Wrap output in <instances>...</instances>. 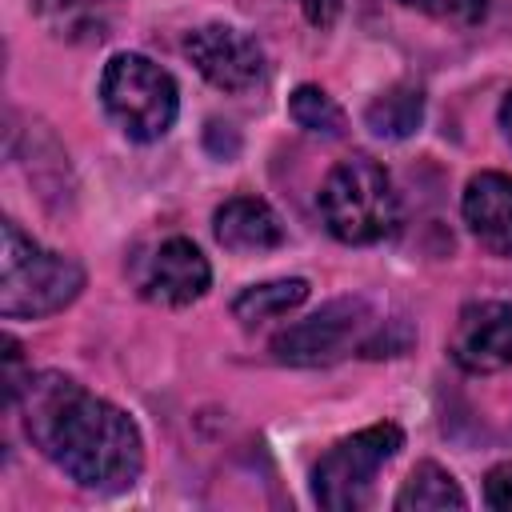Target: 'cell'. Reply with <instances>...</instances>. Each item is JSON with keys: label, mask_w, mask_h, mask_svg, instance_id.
<instances>
[{"label": "cell", "mask_w": 512, "mask_h": 512, "mask_svg": "<svg viewBox=\"0 0 512 512\" xmlns=\"http://www.w3.org/2000/svg\"><path fill=\"white\" fill-rule=\"evenodd\" d=\"M28 440L80 488L120 492L140 480L144 440L136 420L64 372H28L20 396ZM12 404V408H16Z\"/></svg>", "instance_id": "cell-1"}, {"label": "cell", "mask_w": 512, "mask_h": 512, "mask_svg": "<svg viewBox=\"0 0 512 512\" xmlns=\"http://www.w3.org/2000/svg\"><path fill=\"white\" fill-rule=\"evenodd\" d=\"M84 288V268L36 244L16 220L0 228V316L4 320H40L72 304Z\"/></svg>", "instance_id": "cell-2"}, {"label": "cell", "mask_w": 512, "mask_h": 512, "mask_svg": "<svg viewBox=\"0 0 512 512\" xmlns=\"http://www.w3.org/2000/svg\"><path fill=\"white\" fill-rule=\"evenodd\" d=\"M320 216L324 228L344 244H376L396 232L400 200L388 172L372 156L340 160L320 184Z\"/></svg>", "instance_id": "cell-3"}, {"label": "cell", "mask_w": 512, "mask_h": 512, "mask_svg": "<svg viewBox=\"0 0 512 512\" xmlns=\"http://www.w3.org/2000/svg\"><path fill=\"white\" fill-rule=\"evenodd\" d=\"M100 104L108 120L136 144L160 140L180 112L176 80L140 52H116L100 72Z\"/></svg>", "instance_id": "cell-4"}, {"label": "cell", "mask_w": 512, "mask_h": 512, "mask_svg": "<svg viewBox=\"0 0 512 512\" xmlns=\"http://www.w3.org/2000/svg\"><path fill=\"white\" fill-rule=\"evenodd\" d=\"M400 448H404V432L396 424H388V420L372 424V428H360L356 436H344L312 468V496H316V504L332 508V512L364 508L368 496H372L376 472Z\"/></svg>", "instance_id": "cell-5"}, {"label": "cell", "mask_w": 512, "mask_h": 512, "mask_svg": "<svg viewBox=\"0 0 512 512\" xmlns=\"http://www.w3.org/2000/svg\"><path fill=\"white\" fill-rule=\"evenodd\" d=\"M376 328V316L368 312L364 300H332L320 312L288 324L284 332L272 336V356L280 364H296V368H320V364H336L348 352H364L368 336Z\"/></svg>", "instance_id": "cell-6"}, {"label": "cell", "mask_w": 512, "mask_h": 512, "mask_svg": "<svg viewBox=\"0 0 512 512\" xmlns=\"http://www.w3.org/2000/svg\"><path fill=\"white\" fill-rule=\"evenodd\" d=\"M184 56L220 92H252L268 72L260 40L224 20L192 28L184 36Z\"/></svg>", "instance_id": "cell-7"}, {"label": "cell", "mask_w": 512, "mask_h": 512, "mask_svg": "<svg viewBox=\"0 0 512 512\" xmlns=\"http://www.w3.org/2000/svg\"><path fill=\"white\" fill-rule=\"evenodd\" d=\"M212 284V268L204 252L188 236H168L160 240L136 268V288L144 300L164 304V308H184L200 300Z\"/></svg>", "instance_id": "cell-8"}, {"label": "cell", "mask_w": 512, "mask_h": 512, "mask_svg": "<svg viewBox=\"0 0 512 512\" xmlns=\"http://www.w3.org/2000/svg\"><path fill=\"white\" fill-rule=\"evenodd\" d=\"M448 356L472 372V376H488L512 364V304L504 300H472L460 308L452 340H448Z\"/></svg>", "instance_id": "cell-9"}, {"label": "cell", "mask_w": 512, "mask_h": 512, "mask_svg": "<svg viewBox=\"0 0 512 512\" xmlns=\"http://www.w3.org/2000/svg\"><path fill=\"white\" fill-rule=\"evenodd\" d=\"M468 232L496 256H512V176L476 172L460 200Z\"/></svg>", "instance_id": "cell-10"}, {"label": "cell", "mask_w": 512, "mask_h": 512, "mask_svg": "<svg viewBox=\"0 0 512 512\" xmlns=\"http://www.w3.org/2000/svg\"><path fill=\"white\" fill-rule=\"evenodd\" d=\"M212 232L228 252H268L284 244V224L272 212V204L256 196H232L216 208Z\"/></svg>", "instance_id": "cell-11"}, {"label": "cell", "mask_w": 512, "mask_h": 512, "mask_svg": "<svg viewBox=\"0 0 512 512\" xmlns=\"http://www.w3.org/2000/svg\"><path fill=\"white\" fill-rule=\"evenodd\" d=\"M424 120V92L408 80L384 88L368 108H364V124L372 136H384V140H404L420 128Z\"/></svg>", "instance_id": "cell-12"}, {"label": "cell", "mask_w": 512, "mask_h": 512, "mask_svg": "<svg viewBox=\"0 0 512 512\" xmlns=\"http://www.w3.org/2000/svg\"><path fill=\"white\" fill-rule=\"evenodd\" d=\"M392 504H396V512H436V508H468V496L460 492L452 472L424 460L408 472V480H404V488L396 492Z\"/></svg>", "instance_id": "cell-13"}, {"label": "cell", "mask_w": 512, "mask_h": 512, "mask_svg": "<svg viewBox=\"0 0 512 512\" xmlns=\"http://www.w3.org/2000/svg\"><path fill=\"white\" fill-rule=\"evenodd\" d=\"M308 300V280L288 276V280H268V284H252L232 300V316L240 324H264L276 316H288L292 308H300Z\"/></svg>", "instance_id": "cell-14"}, {"label": "cell", "mask_w": 512, "mask_h": 512, "mask_svg": "<svg viewBox=\"0 0 512 512\" xmlns=\"http://www.w3.org/2000/svg\"><path fill=\"white\" fill-rule=\"evenodd\" d=\"M288 116L304 132H316V136H328V140L344 136V112H340V104L324 88H316V84H300L288 96Z\"/></svg>", "instance_id": "cell-15"}, {"label": "cell", "mask_w": 512, "mask_h": 512, "mask_svg": "<svg viewBox=\"0 0 512 512\" xmlns=\"http://www.w3.org/2000/svg\"><path fill=\"white\" fill-rule=\"evenodd\" d=\"M400 4L420 8L432 20H444V24H456V28H472L488 12V0H400Z\"/></svg>", "instance_id": "cell-16"}, {"label": "cell", "mask_w": 512, "mask_h": 512, "mask_svg": "<svg viewBox=\"0 0 512 512\" xmlns=\"http://www.w3.org/2000/svg\"><path fill=\"white\" fill-rule=\"evenodd\" d=\"M484 500H488V508H496V512H512V460L496 464V468L484 476Z\"/></svg>", "instance_id": "cell-17"}, {"label": "cell", "mask_w": 512, "mask_h": 512, "mask_svg": "<svg viewBox=\"0 0 512 512\" xmlns=\"http://www.w3.org/2000/svg\"><path fill=\"white\" fill-rule=\"evenodd\" d=\"M296 4L308 16V24H316V28H332L340 16V0H296Z\"/></svg>", "instance_id": "cell-18"}, {"label": "cell", "mask_w": 512, "mask_h": 512, "mask_svg": "<svg viewBox=\"0 0 512 512\" xmlns=\"http://www.w3.org/2000/svg\"><path fill=\"white\" fill-rule=\"evenodd\" d=\"M500 132H504V140L512 144V92L500 100Z\"/></svg>", "instance_id": "cell-19"}]
</instances>
